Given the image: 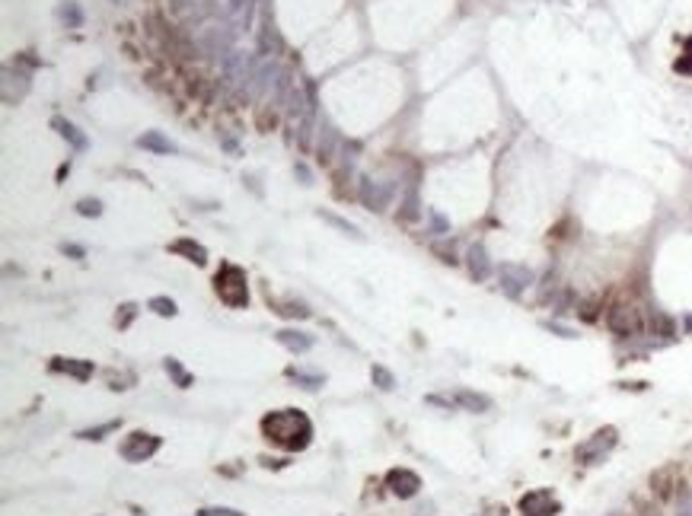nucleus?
<instances>
[{
	"label": "nucleus",
	"instance_id": "1",
	"mask_svg": "<svg viewBox=\"0 0 692 516\" xmlns=\"http://www.w3.org/2000/svg\"><path fill=\"white\" fill-rule=\"evenodd\" d=\"M262 430L271 443H278L284 449H303L313 437V427H309L307 414L293 412V408H281V412H271L262 421Z\"/></svg>",
	"mask_w": 692,
	"mask_h": 516
},
{
	"label": "nucleus",
	"instance_id": "2",
	"mask_svg": "<svg viewBox=\"0 0 692 516\" xmlns=\"http://www.w3.org/2000/svg\"><path fill=\"white\" fill-rule=\"evenodd\" d=\"M651 494H654L661 503H670L673 497H683L686 494V485H683V469L677 462L663 465L651 475Z\"/></svg>",
	"mask_w": 692,
	"mask_h": 516
},
{
	"label": "nucleus",
	"instance_id": "3",
	"mask_svg": "<svg viewBox=\"0 0 692 516\" xmlns=\"http://www.w3.org/2000/svg\"><path fill=\"white\" fill-rule=\"evenodd\" d=\"M606 325H610L613 335L632 338L645 329V319H641L638 306H632V303H613V306L606 309Z\"/></svg>",
	"mask_w": 692,
	"mask_h": 516
},
{
	"label": "nucleus",
	"instance_id": "4",
	"mask_svg": "<svg viewBox=\"0 0 692 516\" xmlns=\"http://www.w3.org/2000/svg\"><path fill=\"white\" fill-rule=\"evenodd\" d=\"M217 293L224 303H230V306H243L249 299L246 293V277H243L240 268H224L217 274Z\"/></svg>",
	"mask_w": 692,
	"mask_h": 516
},
{
	"label": "nucleus",
	"instance_id": "5",
	"mask_svg": "<svg viewBox=\"0 0 692 516\" xmlns=\"http://www.w3.org/2000/svg\"><path fill=\"white\" fill-rule=\"evenodd\" d=\"M613 443H616V427H603V430H597L584 446H578V462H584V465L600 462V459L613 449Z\"/></svg>",
	"mask_w": 692,
	"mask_h": 516
},
{
	"label": "nucleus",
	"instance_id": "6",
	"mask_svg": "<svg viewBox=\"0 0 692 516\" xmlns=\"http://www.w3.org/2000/svg\"><path fill=\"white\" fill-rule=\"evenodd\" d=\"M157 449H160L157 437H153V434H141V430H137V434H131L128 440L121 443V456L128 459V462H144V459L153 456Z\"/></svg>",
	"mask_w": 692,
	"mask_h": 516
},
{
	"label": "nucleus",
	"instance_id": "7",
	"mask_svg": "<svg viewBox=\"0 0 692 516\" xmlns=\"http://www.w3.org/2000/svg\"><path fill=\"white\" fill-rule=\"evenodd\" d=\"M520 510H523V516H555L558 513V503H555V497H552V491L539 487V491L523 494Z\"/></svg>",
	"mask_w": 692,
	"mask_h": 516
},
{
	"label": "nucleus",
	"instance_id": "8",
	"mask_svg": "<svg viewBox=\"0 0 692 516\" xmlns=\"http://www.w3.org/2000/svg\"><path fill=\"white\" fill-rule=\"evenodd\" d=\"M386 481H390L392 494H399V497H412L418 487H422V481H418V475L408 469H392L390 475H386Z\"/></svg>",
	"mask_w": 692,
	"mask_h": 516
},
{
	"label": "nucleus",
	"instance_id": "9",
	"mask_svg": "<svg viewBox=\"0 0 692 516\" xmlns=\"http://www.w3.org/2000/svg\"><path fill=\"white\" fill-rule=\"evenodd\" d=\"M453 405H463L466 412H489L491 408V398L489 396H479V392H469V389H459L456 396H453Z\"/></svg>",
	"mask_w": 692,
	"mask_h": 516
},
{
	"label": "nucleus",
	"instance_id": "10",
	"mask_svg": "<svg viewBox=\"0 0 692 516\" xmlns=\"http://www.w3.org/2000/svg\"><path fill=\"white\" fill-rule=\"evenodd\" d=\"M137 143L147 150H157V153H176V143L173 141H166L163 134H157V131H147V134L137 137Z\"/></svg>",
	"mask_w": 692,
	"mask_h": 516
},
{
	"label": "nucleus",
	"instance_id": "11",
	"mask_svg": "<svg viewBox=\"0 0 692 516\" xmlns=\"http://www.w3.org/2000/svg\"><path fill=\"white\" fill-rule=\"evenodd\" d=\"M54 370H61V373H70V376H77V380H86V376L93 373L90 363H77V360H64V357L54 360Z\"/></svg>",
	"mask_w": 692,
	"mask_h": 516
},
{
	"label": "nucleus",
	"instance_id": "12",
	"mask_svg": "<svg viewBox=\"0 0 692 516\" xmlns=\"http://www.w3.org/2000/svg\"><path fill=\"white\" fill-rule=\"evenodd\" d=\"M54 127H58L61 134L68 137V141H70V143H74V147H77V150H83V147H86V137H83V134H80V131H77V127H74V125H70V121H61V118H54Z\"/></svg>",
	"mask_w": 692,
	"mask_h": 516
},
{
	"label": "nucleus",
	"instance_id": "13",
	"mask_svg": "<svg viewBox=\"0 0 692 516\" xmlns=\"http://www.w3.org/2000/svg\"><path fill=\"white\" fill-rule=\"evenodd\" d=\"M281 341H284L287 347H293V351H307L309 347V338L297 335V331H281Z\"/></svg>",
	"mask_w": 692,
	"mask_h": 516
},
{
	"label": "nucleus",
	"instance_id": "14",
	"mask_svg": "<svg viewBox=\"0 0 692 516\" xmlns=\"http://www.w3.org/2000/svg\"><path fill=\"white\" fill-rule=\"evenodd\" d=\"M77 210H80L83 217H99V214H102V204H99L96 198H83V201L77 204Z\"/></svg>",
	"mask_w": 692,
	"mask_h": 516
},
{
	"label": "nucleus",
	"instance_id": "15",
	"mask_svg": "<svg viewBox=\"0 0 692 516\" xmlns=\"http://www.w3.org/2000/svg\"><path fill=\"white\" fill-rule=\"evenodd\" d=\"M472 274H475V277H485V274H489V262H485V252H482L479 246L472 249Z\"/></svg>",
	"mask_w": 692,
	"mask_h": 516
},
{
	"label": "nucleus",
	"instance_id": "16",
	"mask_svg": "<svg viewBox=\"0 0 692 516\" xmlns=\"http://www.w3.org/2000/svg\"><path fill=\"white\" fill-rule=\"evenodd\" d=\"M58 16L68 26H80V10H77V3H64V7L58 10Z\"/></svg>",
	"mask_w": 692,
	"mask_h": 516
},
{
	"label": "nucleus",
	"instance_id": "17",
	"mask_svg": "<svg viewBox=\"0 0 692 516\" xmlns=\"http://www.w3.org/2000/svg\"><path fill=\"white\" fill-rule=\"evenodd\" d=\"M176 252H188V255H192V262H198V265H201L204 262V249L201 246H192V242H176Z\"/></svg>",
	"mask_w": 692,
	"mask_h": 516
},
{
	"label": "nucleus",
	"instance_id": "18",
	"mask_svg": "<svg viewBox=\"0 0 692 516\" xmlns=\"http://www.w3.org/2000/svg\"><path fill=\"white\" fill-rule=\"evenodd\" d=\"M151 309L153 313H160V315H176V303L173 299H163V297L151 299Z\"/></svg>",
	"mask_w": 692,
	"mask_h": 516
},
{
	"label": "nucleus",
	"instance_id": "19",
	"mask_svg": "<svg viewBox=\"0 0 692 516\" xmlns=\"http://www.w3.org/2000/svg\"><path fill=\"white\" fill-rule=\"evenodd\" d=\"M370 376H374V380L380 382V389H392V386H396V382H392V376L386 373L383 367H374V373H370Z\"/></svg>",
	"mask_w": 692,
	"mask_h": 516
},
{
	"label": "nucleus",
	"instance_id": "20",
	"mask_svg": "<svg viewBox=\"0 0 692 516\" xmlns=\"http://www.w3.org/2000/svg\"><path fill=\"white\" fill-rule=\"evenodd\" d=\"M115 427H118V424H102V427H96V430H83L80 437H83V440H99L106 430H115Z\"/></svg>",
	"mask_w": 692,
	"mask_h": 516
},
{
	"label": "nucleus",
	"instance_id": "21",
	"mask_svg": "<svg viewBox=\"0 0 692 516\" xmlns=\"http://www.w3.org/2000/svg\"><path fill=\"white\" fill-rule=\"evenodd\" d=\"M201 516H243V513H236L230 507H211V510H201Z\"/></svg>",
	"mask_w": 692,
	"mask_h": 516
},
{
	"label": "nucleus",
	"instance_id": "22",
	"mask_svg": "<svg viewBox=\"0 0 692 516\" xmlns=\"http://www.w3.org/2000/svg\"><path fill=\"white\" fill-rule=\"evenodd\" d=\"M580 319L594 322L597 319V303H580Z\"/></svg>",
	"mask_w": 692,
	"mask_h": 516
},
{
	"label": "nucleus",
	"instance_id": "23",
	"mask_svg": "<svg viewBox=\"0 0 692 516\" xmlns=\"http://www.w3.org/2000/svg\"><path fill=\"white\" fill-rule=\"evenodd\" d=\"M268 125H275V115H268V109H262V112H259V127L268 131Z\"/></svg>",
	"mask_w": 692,
	"mask_h": 516
},
{
	"label": "nucleus",
	"instance_id": "24",
	"mask_svg": "<svg viewBox=\"0 0 692 516\" xmlns=\"http://www.w3.org/2000/svg\"><path fill=\"white\" fill-rule=\"evenodd\" d=\"M686 331H689V335H692V315H689V319H686Z\"/></svg>",
	"mask_w": 692,
	"mask_h": 516
}]
</instances>
